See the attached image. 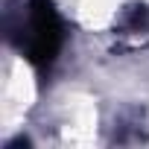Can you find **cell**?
<instances>
[{"instance_id": "cell-1", "label": "cell", "mask_w": 149, "mask_h": 149, "mask_svg": "<svg viewBox=\"0 0 149 149\" xmlns=\"http://www.w3.org/2000/svg\"><path fill=\"white\" fill-rule=\"evenodd\" d=\"M21 50L32 70L44 79L53 70V64L61 56L64 47V24L56 12L53 0H29L26 3V21L21 26Z\"/></svg>"}]
</instances>
